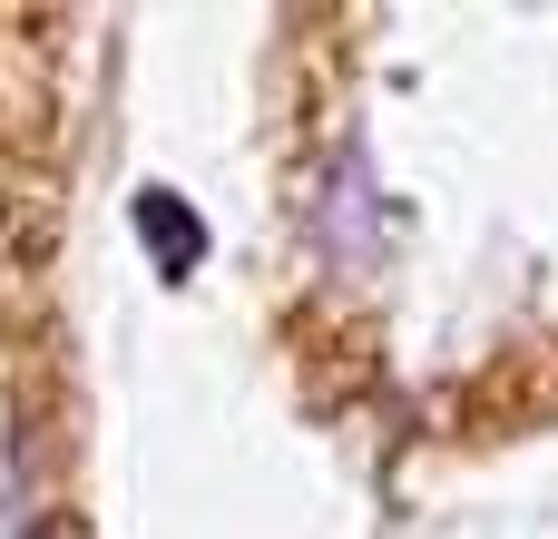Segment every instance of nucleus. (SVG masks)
<instances>
[{"instance_id": "obj_1", "label": "nucleus", "mask_w": 558, "mask_h": 539, "mask_svg": "<svg viewBox=\"0 0 558 539\" xmlns=\"http://www.w3.org/2000/svg\"><path fill=\"white\" fill-rule=\"evenodd\" d=\"M128 226H137V245L157 255V275H167V285H186V275L206 265V216H196L177 187H137Z\"/></svg>"}, {"instance_id": "obj_2", "label": "nucleus", "mask_w": 558, "mask_h": 539, "mask_svg": "<svg viewBox=\"0 0 558 539\" xmlns=\"http://www.w3.org/2000/svg\"><path fill=\"white\" fill-rule=\"evenodd\" d=\"M20 539H59V530H49V520H29V530H20Z\"/></svg>"}]
</instances>
